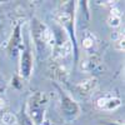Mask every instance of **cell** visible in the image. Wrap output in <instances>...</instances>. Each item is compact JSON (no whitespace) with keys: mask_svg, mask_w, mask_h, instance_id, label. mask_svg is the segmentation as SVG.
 <instances>
[{"mask_svg":"<svg viewBox=\"0 0 125 125\" xmlns=\"http://www.w3.org/2000/svg\"><path fill=\"white\" fill-rule=\"evenodd\" d=\"M75 6L76 1H65L61 4L55 14L56 23L64 26L70 36V43L73 45V51L75 55V61H78V48H76V36H75Z\"/></svg>","mask_w":125,"mask_h":125,"instance_id":"6da1fadb","label":"cell"},{"mask_svg":"<svg viewBox=\"0 0 125 125\" xmlns=\"http://www.w3.org/2000/svg\"><path fill=\"white\" fill-rule=\"evenodd\" d=\"M31 31H33V39L39 51L44 50L46 45H55L54 33H51L50 29L36 18H34L31 21Z\"/></svg>","mask_w":125,"mask_h":125,"instance_id":"7a4b0ae2","label":"cell"},{"mask_svg":"<svg viewBox=\"0 0 125 125\" xmlns=\"http://www.w3.org/2000/svg\"><path fill=\"white\" fill-rule=\"evenodd\" d=\"M46 103H48V95L43 91H39L30 98L29 104H28V111H29L28 114L31 121H34L38 125L43 123Z\"/></svg>","mask_w":125,"mask_h":125,"instance_id":"3957f363","label":"cell"},{"mask_svg":"<svg viewBox=\"0 0 125 125\" xmlns=\"http://www.w3.org/2000/svg\"><path fill=\"white\" fill-rule=\"evenodd\" d=\"M60 108H61V114L68 121L75 120L80 115V106L79 104L68 96L66 94L60 91Z\"/></svg>","mask_w":125,"mask_h":125,"instance_id":"277c9868","label":"cell"},{"mask_svg":"<svg viewBox=\"0 0 125 125\" xmlns=\"http://www.w3.org/2000/svg\"><path fill=\"white\" fill-rule=\"evenodd\" d=\"M33 50H31L30 44L25 43L24 49L21 50V55H20V65H19V73L20 76L23 79H29L31 73H33Z\"/></svg>","mask_w":125,"mask_h":125,"instance_id":"5b68a950","label":"cell"},{"mask_svg":"<svg viewBox=\"0 0 125 125\" xmlns=\"http://www.w3.org/2000/svg\"><path fill=\"white\" fill-rule=\"evenodd\" d=\"M23 49H24V43H23V36H21V23H18L16 26L14 28L11 38H10V40H9L8 53H9L10 56L14 58Z\"/></svg>","mask_w":125,"mask_h":125,"instance_id":"8992f818","label":"cell"},{"mask_svg":"<svg viewBox=\"0 0 125 125\" xmlns=\"http://www.w3.org/2000/svg\"><path fill=\"white\" fill-rule=\"evenodd\" d=\"M121 105V100L119 98H113V96H101L96 100V106L100 110H106V111H111L115 110Z\"/></svg>","mask_w":125,"mask_h":125,"instance_id":"52a82bcc","label":"cell"},{"mask_svg":"<svg viewBox=\"0 0 125 125\" xmlns=\"http://www.w3.org/2000/svg\"><path fill=\"white\" fill-rule=\"evenodd\" d=\"M71 51H73V45L70 40H65L64 43L54 45V58L56 59L66 58L69 54H71Z\"/></svg>","mask_w":125,"mask_h":125,"instance_id":"ba28073f","label":"cell"},{"mask_svg":"<svg viewBox=\"0 0 125 125\" xmlns=\"http://www.w3.org/2000/svg\"><path fill=\"white\" fill-rule=\"evenodd\" d=\"M96 85H98V80L95 78H88L79 83L78 89L81 94H90L95 90Z\"/></svg>","mask_w":125,"mask_h":125,"instance_id":"9c48e42d","label":"cell"},{"mask_svg":"<svg viewBox=\"0 0 125 125\" xmlns=\"http://www.w3.org/2000/svg\"><path fill=\"white\" fill-rule=\"evenodd\" d=\"M108 23H109V25L113 26V28H116V26L120 25V23H121V14H120V11H119V9H116V8L111 9L110 15H109V19H108Z\"/></svg>","mask_w":125,"mask_h":125,"instance_id":"30bf717a","label":"cell"},{"mask_svg":"<svg viewBox=\"0 0 125 125\" xmlns=\"http://www.w3.org/2000/svg\"><path fill=\"white\" fill-rule=\"evenodd\" d=\"M1 121L5 125H14L16 123V116L14 115L13 113H5L4 115L1 116Z\"/></svg>","mask_w":125,"mask_h":125,"instance_id":"8fae6325","label":"cell"},{"mask_svg":"<svg viewBox=\"0 0 125 125\" xmlns=\"http://www.w3.org/2000/svg\"><path fill=\"white\" fill-rule=\"evenodd\" d=\"M94 45V38L91 35H86L84 39H83V48L85 49H90Z\"/></svg>","mask_w":125,"mask_h":125,"instance_id":"7c38bea8","label":"cell"},{"mask_svg":"<svg viewBox=\"0 0 125 125\" xmlns=\"http://www.w3.org/2000/svg\"><path fill=\"white\" fill-rule=\"evenodd\" d=\"M116 46L119 50H124V35H120L119 40L116 41Z\"/></svg>","mask_w":125,"mask_h":125,"instance_id":"4fadbf2b","label":"cell"},{"mask_svg":"<svg viewBox=\"0 0 125 125\" xmlns=\"http://www.w3.org/2000/svg\"><path fill=\"white\" fill-rule=\"evenodd\" d=\"M4 105H5V101H4V99H3L1 96H0V109H1Z\"/></svg>","mask_w":125,"mask_h":125,"instance_id":"5bb4252c","label":"cell"},{"mask_svg":"<svg viewBox=\"0 0 125 125\" xmlns=\"http://www.w3.org/2000/svg\"><path fill=\"white\" fill-rule=\"evenodd\" d=\"M105 125H121V124H116V123H114V124H109V123H105Z\"/></svg>","mask_w":125,"mask_h":125,"instance_id":"9a60e30c","label":"cell"},{"mask_svg":"<svg viewBox=\"0 0 125 125\" xmlns=\"http://www.w3.org/2000/svg\"><path fill=\"white\" fill-rule=\"evenodd\" d=\"M0 34H1V25H0Z\"/></svg>","mask_w":125,"mask_h":125,"instance_id":"2e32d148","label":"cell"},{"mask_svg":"<svg viewBox=\"0 0 125 125\" xmlns=\"http://www.w3.org/2000/svg\"><path fill=\"white\" fill-rule=\"evenodd\" d=\"M1 3H3V1H0V4H1Z\"/></svg>","mask_w":125,"mask_h":125,"instance_id":"e0dca14e","label":"cell"}]
</instances>
